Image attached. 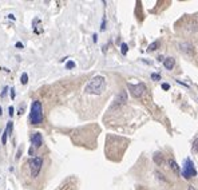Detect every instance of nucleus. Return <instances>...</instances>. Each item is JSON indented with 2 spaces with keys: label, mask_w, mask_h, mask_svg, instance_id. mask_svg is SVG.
<instances>
[{
  "label": "nucleus",
  "mask_w": 198,
  "mask_h": 190,
  "mask_svg": "<svg viewBox=\"0 0 198 190\" xmlns=\"http://www.w3.org/2000/svg\"><path fill=\"white\" fill-rule=\"evenodd\" d=\"M106 88V80L103 76H95L86 85L85 91L87 94H94V95H100Z\"/></svg>",
  "instance_id": "obj_1"
},
{
  "label": "nucleus",
  "mask_w": 198,
  "mask_h": 190,
  "mask_svg": "<svg viewBox=\"0 0 198 190\" xmlns=\"http://www.w3.org/2000/svg\"><path fill=\"white\" fill-rule=\"evenodd\" d=\"M29 119H31L32 125H40L42 120H43V107H42V103L39 100L32 102Z\"/></svg>",
  "instance_id": "obj_2"
},
{
  "label": "nucleus",
  "mask_w": 198,
  "mask_h": 190,
  "mask_svg": "<svg viewBox=\"0 0 198 190\" xmlns=\"http://www.w3.org/2000/svg\"><path fill=\"white\" fill-rule=\"evenodd\" d=\"M29 165V171H31V177H38V174L40 173L42 170V166H43V159L42 157H34L29 159L28 162Z\"/></svg>",
  "instance_id": "obj_3"
},
{
  "label": "nucleus",
  "mask_w": 198,
  "mask_h": 190,
  "mask_svg": "<svg viewBox=\"0 0 198 190\" xmlns=\"http://www.w3.org/2000/svg\"><path fill=\"white\" fill-rule=\"evenodd\" d=\"M127 87H128V90H130L131 95L135 98L142 97L143 92L146 91V86L143 85V83H138V85H131V83H128Z\"/></svg>",
  "instance_id": "obj_4"
},
{
  "label": "nucleus",
  "mask_w": 198,
  "mask_h": 190,
  "mask_svg": "<svg viewBox=\"0 0 198 190\" xmlns=\"http://www.w3.org/2000/svg\"><path fill=\"white\" fill-rule=\"evenodd\" d=\"M182 176H184L186 179L197 176V171H195L194 166H193V162L190 161V159H187V161L185 162V167H184V171H182Z\"/></svg>",
  "instance_id": "obj_5"
},
{
  "label": "nucleus",
  "mask_w": 198,
  "mask_h": 190,
  "mask_svg": "<svg viewBox=\"0 0 198 190\" xmlns=\"http://www.w3.org/2000/svg\"><path fill=\"white\" fill-rule=\"evenodd\" d=\"M32 145L38 149V147H40L42 145H43V138H42V135L39 134V133H35V134L32 135Z\"/></svg>",
  "instance_id": "obj_6"
},
{
  "label": "nucleus",
  "mask_w": 198,
  "mask_h": 190,
  "mask_svg": "<svg viewBox=\"0 0 198 190\" xmlns=\"http://www.w3.org/2000/svg\"><path fill=\"white\" fill-rule=\"evenodd\" d=\"M163 65H165L166 70H173V67H174V65H175L174 58H166L165 62H163Z\"/></svg>",
  "instance_id": "obj_7"
},
{
  "label": "nucleus",
  "mask_w": 198,
  "mask_h": 190,
  "mask_svg": "<svg viewBox=\"0 0 198 190\" xmlns=\"http://www.w3.org/2000/svg\"><path fill=\"white\" fill-rule=\"evenodd\" d=\"M12 129V123L9 122V125L7 126V129H6V131H4V134H3V138H1V142H3V145H6L7 143V137H8V134H9V130Z\"/></svg>",
  "instance_id": "obj_8"
},
{
  "label": "nucleus",
  "mask_w": 198,
  "mask_h": 190,
  "mask_svg": "<svg viewBox=\"0 0 198 190\" xmlns=\"http://www.w3.org/2000/svg\"><path fill=\"white\" fill-rule=\"evenodd\" d=\"M169 165H170V167H171V170H173V171H175V173H178V171H179V167H178L177 162H175L174 159H169Z\"/></svg>",
  "instance_id": "obj_9"
},
{
  "label": "nucleus",
  "mask_w": 198,
  "mask_h": 190,
  "mask_svg": "<svg viewBox=\"0 0 198 190\" xmlns=\"http://www.w3.org/2000/svg\"><path fill=\"white\" fill-rule=\"evenodd\" d=\"M126 102V92L125 91H122V92L119 94V97L117 98V103L118 105H121V103H125Z\"/></svg>",
  "instance_id": "obj_10"
},
{
  "label": "nucleus",
  "mask_w": 198,
  "mask_h": 190,
  "mask_svg": "<svg viewBox=\"0 0 198 190\" xmlns=\"http://www.w3.org/2000/svg\"><path fill=\"white\" fill-rule=\"evenodd\" d=\"M154 161H157L158 165L162 163V157H161V154H157V155H155V157H154Z\"/></svg>",
  "instance_id": "obj_11"
},
{
  "label": "nucleus",
  "mask_w": 198,
  "mask_h": 190,
  "mask_svg": "<svg viewBox=\"0 0 198 190\" xmlns=\"http://www.w3.org/2000/svg\"><path fill=\"white\" fill-rule=\"evenodd\" d=\"M27 82H28V76H27V74H23V75H22V83H23V85H27Z\"/></svg>",
  "instance_id": "obj_12"
},
{
  "label": "nucleus",
  "mask_w": 198,
  "mask_h": 190,
  "mask_svg": "<svg viewBox=\"0 0 198 190\" xmlns=\"http://www.w3.org/2000/svg\"><path fill=\"white\" fill-rule=\"evenodd\" d=\"M157 47H158V42H155V43H153V44H150V46H148V51L155 50Z\"/></svg>",
  "instance_id": "obj_13"
},
{
  "label": "nucleus",
  "mask_w": 198,
  "mask_h": 190,
  "mask_svg": "<svg viewBox=\"0 0 198 190\" xmlns=\"http://www.w3.org/2000/svg\"><path fill=\"white\" fill-rule=\"evenodd\" d=\"M193 151L194 153H198V139L194 141V146H193Z\"/></svg>",
  "instance_id": "obj_14"
},
{
  "label": "nucleus",
  "mask_w": 198,
  "mask_h": 190,
  "mask_svg": "<svg viewBox=\"0 0 198 190\" xmlns=\"http://www.w3.org/2000/svg\"><path fill=\"white\" fill-rule=\"evenodd\" d=\"M122 54H123V55L127 54V44H125V43L122 44Z\"/></svg>",
  "instance_id": "obj_15"
},
{
  "label": "nucleus",
  "mask_w": 198,
  "mask_h": 190,
  "mask_svg": "<svg viewBox=\"0 0 198 190\" xmlns=\"http://www.w3.org/2000/svg\"><path fill=\"white\" fill-rule=\"evenodd\" d=\"M151 79H154V80H159L161 76L158 75V74H153V75H151Z\"/></svg>",
  "instance_id": "obj_16"
},
{
  "label": "nucleus",
  "mask_w": 198,
  "mask_h": 190,
  "mask_svg": "<svg viewBox=\"0 0 198 190\" xmlns=\"http://www.w3.org/2000/svg\"><path fill=\"white\" fill-rule=\"evenodd\" d=\"M74 66H75V63H74V62H68V63H67V68H72Z\"/></svg>",
  "instance_id": "obj_17"
},
{
  "label": "nucleus",
  "mask_w": 198,
  "mask_h": 190,
  "mask_svg": "<svg viewBox=\"0 0 198 190\" xmlns=\"http://www.w3.org/2000/svg\"><path fill=\"white\" fill-rule=\"evenodd\" d=\"M162 88H163V90H169L170 86L167 85V83H163V85H162Z\"/></svg>",
  "instance_id": "obj_18"
},
{
  "label": "nucleus",
  "mask_w": 198,
  "mask_h": 190,
  "mask_svg": "<svg viewBox=\"0 0 198 190\" xmlns=\"http://www.w3.org/2000/svg\"><path fill=\"white\" fill-rule=\"evenodd\" d=\"M8 111H9V115H12V114H14V107H9Z\"/></svg>",
  "instance_id": "obj_19"
},
{
  "label": "nucleus",
  "mask_w": 198,
  "mask_h": 190,
  "mask_svg": "<svg viewBox=\"0 0 198 190\" xmlns=\"http://www.w3.org/2000/svg\"><path fill=\"white\" fill-rule=\"evenodd\" d=\"M189 190H194V187H193V186H190V187H189Z\"/></svg>",
  "instance_id": "obj_20"
},
{
  "label": "nucleus",
  "mask_w": 198,
  "mask_h": 190,
  "mask_svg": "<svg viewBox=\"0 0 198 190\" xmlns=\"http://www.w3.org/2000/svg\"><path fill=\"white\" fill-rule=\"evenodd\" d=\"M0 115H1V107H0Z\"/></svg>",
  "instance_id": "obj_21"
}]
</instances>
